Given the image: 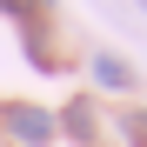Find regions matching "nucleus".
Returning a JSON list of instances; mask_svg holds the SVG:
<instances>
[{"mask_svg":"<svg viewBox=\"0 0 147 147\" xmlns=\"http://www.w3.org/2000/svg\"><path fill=\"white\" fill-rule=\"evenodd\" d=\"M120 134H127L134 147H147V114H120Z\"/></svg>","mask_w":147,"mask_h":147,"instance_id":"nucleus-4","label":"nucleus"},{"mask_svg":"<svg viewBox=\"0 0 147 147\" xmlns=\"http://www.w3.org/2000/svg\"><path fill=\"white\" fill-rule=\"evenodd\" d=\"M0 127H7L20 147H54V127H60V120L47 107H34V100H7V107H0Z\"/></svg>","mask_w":147,"mask_h":147,"instance_id":"nucleus-1","label":"nucleus"},{"mask_svg":"<svg viewBox=\"0 0 147 147\" xmlns=\"http://www.w3.org/2000/svg\"><path fill=\"white\" fill-rule=\"evenodd\" d=\"M60 127L80 140V147H94V100H67V114H60Z\"/></svg>","mask_w":147,"mask_h":147,"instance_id":"nucleus-3","label":"nucleus"},{"mask_svg":"<svg viewBox=\"0 0 147 147\" xmlns=\"http://www.w3.org/2000/svg\"><path fill=\"white\" fill-rule=\"evenodd\" d=\"M94 80L114 87V94H127V87H134V67H127V60H114V54H94Z\"/></svg>","mask_w":147,"mask_h":147,"instance_id":"nucleus-2","label":"nucleus"},{"mask_svg":"<svg viewBox=\"0 0 147 147\" xmlns=\"http://www.w3.org/2000/svg\"><path fill=\"white\" fill-rule=\"evenodd\" d=\"M140 7H147V0H140Z\"/></svg>","mask_w":147,"mask_h":147,"instance_id":"nucleus-5","label":"nucleus"}]
</instances>
